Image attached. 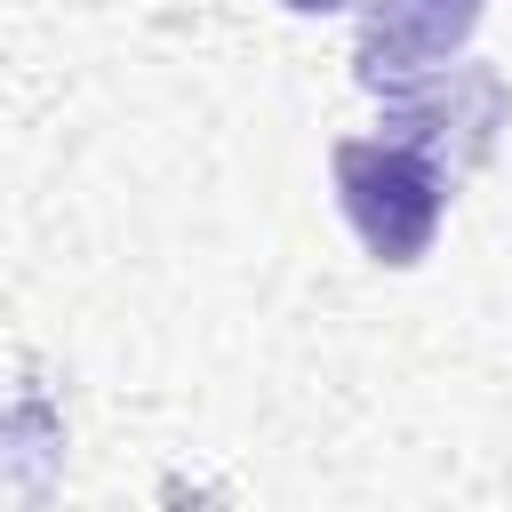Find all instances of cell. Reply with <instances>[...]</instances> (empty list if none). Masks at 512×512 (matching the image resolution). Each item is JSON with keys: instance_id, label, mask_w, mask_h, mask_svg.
<instances>
[{"instance_id": "cell-1", "label": "cell", "mask_w": 512, "mask_h": 512, "mask_svg": "<svg viewBox=\"0 0 512 512\" xmlns=\"http://www.w3.org/2000/svg\"><path fill=\"white\" fill-rule=\"evenodd\" d=\"M328 168H336L344 224L360 232V248H368L376 264L408 272V264L432 256L456 176H448L424 144H408V136H392V128H384V136H344V144L328 152Z\"/></svg>"}, {"instance_id": "cell-2", "label": "cell", "mask_w": 512, "mask_h": 512, "mask_svg": "<svg viewBox=\"0 0 512 512\" xmlns=\"http://www.w3.org/2000/svg\"><path fill=\"white\" fill-rule=\"evenodd\" d=\"M384 128L424 144L448 176H472L496 152V136L512 128V88L496 64H440L432 80L384 96Z\"/></svg>"}, {"instance_id": "cell-3", "label": "cell", "mask_w": 512, "mask_h": 512, "mask_svg": "<svg viewBox=\"0 0 512 512\" xmlns=\"http://www.w3.org/2000/svg\"><path fill=\"white\" fill-rule=\"evenodd\" d=\"M488 0H360V32H352V80L368 96H400L416 80H432L472 32H480Z\"/></svg>"}, {"instance_id": "cell-4", "label": "cell", "mask_w": 512, "mask_h": 512, "mask_svg": "<svg viewBox=\"0 0 512 512\" xmlns=\"http://www.w3.org/2000/svg\"><path fill=\"white\" fill-rule=\"evenodd\" d=\"M280 8H296V16H328V8H352V0H280Z\"/></svg>"}]
</instances>
